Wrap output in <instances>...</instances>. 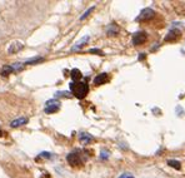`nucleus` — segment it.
<instances>
[{
    "label": "nucleus",
    "mask_w": 185,
    "mask_h": 178,
    "mask_svg": "<svg viewBox=\"0 0 185 178\" xmlns=\"http://www.w3.org/2000/svg\"><path fill=\"white\" fill-rule=\"evenodd\" d=\"M70 90H71V93H73L77 98L83 99V98H85L87 94L89 93V87H88V84L84 83V82H74V83L70 84Z\"/></svg>",
    "instance_id": "obj_1"
},
{
    "label": "nucleus",
    "mask_w": 185,
    "mask_h": 178,
    "mask_svg": "<svg viewBox=\"0 0 185 178\" xmlns=\"http://www.w3.org/2000/svg\"><path fill=\"white\" fill-rule=\"evenodd\" d=\"M66 161L73 167H80L83 164V159H82V157H80L79 153H70V154H68Z\"/></svg>",
    "instance_id": "obj_2"
},
{
    "label": "nucleus",
    "mask_w": 185,
    "mask_h": 178,
    "mask_svg": "<svg viewBox=\"0 0 185 178\" xmlns=\"http://www.w3.org/2000/svg\"><path fill=\"white\" fill-rule=\"evenodd\" d=\"M60 108V103L55 99H51L46 103V108H45V113H55L58 112Z\"/></svg>",
    "instance_id": "obj_3"
},
{
    "label": "nucleus",
    "mask_w": 185,
    "mask_h": 178,
    "mask_svg": "<svg viewBox=\"0 0 185 178\" xmlns=\"http://www.w3.org/2000/svg\"><path fill=\"white\" fill-rule=\"evenodd\" d=\"M145 40H146V33H144V31H138L133 36L134 45H141L143 43H145Z\"/></svg>",
    "instance_id": "obj_4"
},
{
    "label": "nucleus",
    "mask_w": 185,
    "mask_h": 178,
    "mask_svg": "<svg viewBox=\"0 0 185 178\" xmlns=\"http://www.w3.org/2000/svg\"><path fill=\"white\" fill-rule=\"evenodd\" d=\"M154 15H155V11L153 9H150V8H146L140 13V15L138 16L136 20H149V19L154 18Z\"/></svg>",
    "instance_id": "obj_5"
},
{
    "label": "nucleus",
    "mask_w": 185,
    "mask_h": 178,
    "mask_svg": "<svg viewBox=\"0 0 185 178\" xmlns=\"http://www.w3.org/2000/svg\"><path fill=\"white\" fill-rule=\"evenodd\" d=\"M180 35H182V33H180L178 29H173V30H170V31L168 33V35L165 36V42H174V40H177V39H179Z\"/></svg>",
    "instance_id": "obj_6"
},
{
    "label": "nucleus",
    "mask_w": 185,
    "mask_h": 178,
    "mask_svg": "<svg viewBox=\"0 0 185 178\" xmlns=\"http://www.w3.org/2000/svg\"><path fill=\"white\" fill-rule=\"evenodd\" d=\"M108 79H109L108 74H106V73H101V74H99V75L95 77V79H94V84H95V86H101V84L106 83Z\"/></svg>",
    "instance_id": "obj_7"
},
{
    "label": "nucleus",
    "mask_w": 185,
    "mask_h": 178,
    "mask_svg": "<svg viewBox=\"0 0 185 178\" xmlns=\"http://www.w3.org/2000/svg\"><path fill=\"white\" fill-rule=\"evenodd\" d=\"M26 123H28V118H25V117H21V118L14 119V120L10 123V125H11L13 128H18V127H20V125H24V124H26Z\"/></svg>",
    "instance_id": "obj_8"
},
{
    "label": "nucleus",
    "mask_w": 185,
    "mask_h": 178,
    "mask_svg": "<svg viewBox=\"0 0 185 178\" xmlns=\"http://www.w3.org/2000/svg\"><path fill=\"white\" fill-rule=\"evenodd\" d=\"M21 49H23V44L16 42V43H14V44L10 45V48L8 49V52H9V54H15V53L20 52Z\"/></svg>",
    "instance_id": "obj_9"
},
{
    "label": "nucleus",
    "mask_w": 185,
    "mask_h": 178,
    "mask_svg": "<svg viewBox=\"0 0 185 178\" xmlns=\"http://www.w3.org/2000/svg\"><path fill=\"white\" fill-rule=\"evenodd\" d=\"M70 75H71V79L74 82H79L82 79V77H83V74H82V72L79 69H73L71 73H70Z\"/></svg>",
    "instance_id": "obj_10"
},
{
    "label": "nucleus",
    "mask_w": 185,
    "mask_h": 178,
    "mask_svg": "<svg viewBox=\"0 0 185 178\" xmlns=\"http://www.w3.org/2000/svg\"><path fill=\"white\" fill-rule=\"evenodd\" d=\"M11 72H13L11 65H3V67L0 68V74H1V75H4V77L10 75V73H11Z\"/></svg>",
    "instance_id": "obj_11"
},
{
    "label": "nucleus",
    "mask_w": 185,
    "mask_h": 178,
    "mask_svg": "<svg viewBox=\"0 0 185 178\" xmlns=\"http://www.w3.org/2000/svg\"><path fill=\"white\" fill-rule=\"evenodd\" d=\"M88 40H89V36H84L80 42H78V43L73 47V50H78V49H80V48H83V47H84V44H85Z\"/></svg>",
    "instance_id": "obj_12"
},
{
    "label": "nucleus",
    "mask_w": 185,
    "mask_h": 178,
    "mask_svg": "<svg viewBox=\"0 0 185 178\" xmlns=\"http://www.w3.org/2000/svg\"><path fill=\"white\" fill-rule=\"evenodd\" d=\"M168 166L175 168V170H180L182 168V163L179 161H175V159H169L168 161Z\"/></svg>",
    "instance_id": "obj_13"
},
{
    "label": "nucleus",
    "mask_w": 185,
    "mask_h": 178,
    "mask_svg": "<svg viewBox=\"0 0 185 178\" xmlns=\"http://www.w3.org/2000/svg\"><path fill=\"white\" fill-rule=\"evenodd\" d=\"M90 141H92V137L90 134H87V133L80 134V142L82 143H89Z\"/></svg>",
    "instance_id": "obj_14"
},
{
    "label": "nucleus",
    "mask_w": 185,
    "mask_h": 178,
    "mask_svg": "<svg viewBox=\"0 0 185 178\" xmlns=\"http://www.w3.org/2000/svg\"><path fill=\"white\" fill-rule=\"evenodd\" d=\"M118 33V26L115 24H111L110 28L108 29V35H115Z\"/></svg>",
    "instance_id": "obj_15"
},
{
    "label": "nucleus",
    "mask_w": 185,
    "mask_h": 178,
    "mask_svg": "<svg viewBox=\"0 0 185 178\" xmlns=\"http://www.w3.org/2000/svg\"><path fill=\"white\" fill-rule=\"evenodd\" d=\"M44 60V58H40V57H38V58H34V59H29V60H26V63L25 64H36V63H40V62H43Z\"/></svg>",
    "instance_id": "obj_16"
},
{
    "label": "nucleus",
    "mask_w": 185,
    "mask_h": 178,
    "mask_svg": "<svg viewBox=\"0 0 185 178\" xmlns=\"http://www.w3.org/2000/svg\"><path fill=\"white\" fill-rule=\"evenodd\" d=\"M24 64H21V63H15V64H13L11 65V68H13V72H19V70H21L24 67H23Z\"/></svg>",
    "instance_id": "obj_17"
},
{
    "label": "nucleus",
    "mask_w": 185,
    "mask_h": 178,
    "mask_svg": "<svg viewBox=\"0 0 185 178\" xmlns=\"http://www.w3.org/2000/svg\"><path fill=\"white\" fill-rule=\"evenodd\" d=\"M94 9H95V6H92L90 9H88V10H87V11H85V13H84V14H83L82 16H80V20H84V19H85V18H87V16H88V15H89L90 13H92Z\"/></svg>",
    "instance_id": "obj_18"
},
{
    "label": "nucleus",
    "mask_w": 185,
    "mask_h": 178,
    "mask_svg": "<svg viewBox=\"0 0 185 178\" xmlns=\"http://www.w3.org/2000/svg\"><path fill=\"white\" fill-rule=\"evenodd\" d=\"M89 52H90L92 54H99V55H103V52L99 50V49H90Z\"/></svg>",
    "instance_id": "obj_19"
},
{
    "label": "nucleus",
    "mask_w": 185,
    "mask_h": 178,
    "mask_svg": "<svg viewBox=\"0 0 185 178\" xmlns=\"http://www.w3.org/2000/svg\"><path fill=\"white\" fill-rule=\"evenodd\" d=\"M40 157H44V158H50V157H51V153L43 152V153H40Z\"/></svg>",
    "instance_id": "obj_20"
},
{
    "label": "nucleus",
    "mask_w": 185,
    "mask_h": 178,
    "mask_svg": "<svg viewBox=\"0 0 185 178\" xmlns=\"http://www.w3.org/2000/svg\"><path fill=\"white\" fill-rule=\"evenodd\" d=\"M118 178H135L133 175H130V173H124V175H121L120 177H118Z\"/></svg>",
    "instance_id": "obj_21"
},
{
    "label": "nucleus",
    "mask_w": 185,
    "mask_h": 178,
    "mask_svg": "<svg viewBox=\"0 0 185 178\" xmlns=\"http://www.w3.org/2000/svg\"><path fill=\"white\" fill-rule=\"evenodd\" d=\"M101 157H103V158H108V156H106V153H104V152H103V154H101Z\"/></svg>",
    "instance_id": "obj_22"
},
{
    "label": "nucleus",
    "mask_w": 185,
    "mask_h": 178,
    "mask_svg": "<svg viewBox=\"0 0 185 178\" xmlns=\"http://www.w3.org/2000/svg\"><path fill=\"white\" fill-rule=\"evenodd\" d=\"M1 134H3V132H1V131H0V137H1Z\"/></svg>",
    "instance_id": "obj_23"
}]
</instances>
